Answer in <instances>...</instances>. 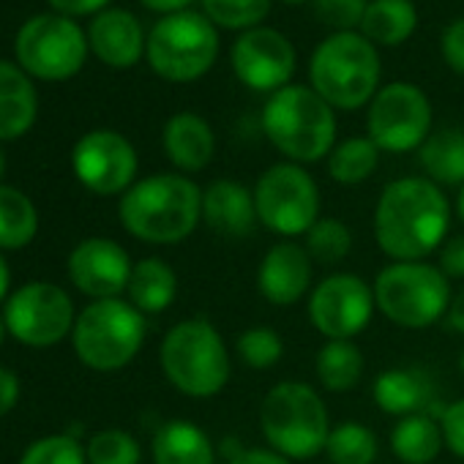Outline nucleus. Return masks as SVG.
I'll return each mask as SVG.
<instances>
[{"label": "nucleus", "instance_id": "f257e3e1", "mask_svg": "<svg viewBox=\"0 0 464 464\" xmlns=\"http://www.w3.org/2000/svg\"><path fill=\"white\" fill-rule=\"evenodd\" d=\"M450 208L429 178L388 183L374 208V238L393 263H420L448 232Z\"/></svg>", "mask_w": 464, "mask_h": 464}, {"label": "nucleus", "instance_id": "f3484780", "mask_svg": "<svg viewBox=\"0 0 464 464\" xmlns=\"http://www.w3.org/2000/svg\"><path fill=\"white\" fill-rule=\"evenodd\" d=\"M131 260L123 246L110 238H88L69 257V276L74 287L96 301L118 298L129 287Z\"/></svg>", "mask_w": 464, "mask_h": 464}, {"label": "nucleus", "instance_id": "473e14b6", "mask_svg": "<svg viewBox=\"0 0 464 464\" xmlns=\"http://www.w3.org/2000/svg\"><path fill=\"white\" fill-rule=\"evenodd\" d=\"M274 0H199L202 14L224 31H252L266 23Z\"/></svg>", "mask_w": 464, "mask_h": 464}, {"label": "nucleus", "instance_id": "f704fd0d", "mask_svg": "<svg viewBox=\"0 0 464 464\" xmlns=\"http://www.w3.org/2000/svg\"><path fill=\"white\" fill-rule=\"evenodd\" d=\"M236 350L241 355V361L252 369H271L282 361V353H285V342L282 336L268 328V325H257V328H249L238 336L236 342Z\"/></svg>", "mask_w": 464, "mask_h": 464}, {"label": "nucleus", "instance_id": "f03ea898", "mask_svg": "<svg viewBox=\"0 0 464 464\" xmlns=\"http://www.w3.org/2000/svg\"><path fill=\"white\" fill-rule=\"evenodd\" d=\"M121 221L145 244H180L202 216V191L194 180L161 172L137 180L121 199Z\"/></svg>", "mask_w": 464, "mask_h": 464}, {"label": "nucleus", "instance_id": "2f4dec72", "mask_svg": "<svg viewBox=\"0 0 464 464\" xmlns=\"http://www.w3.org/2000/svg\"><path fill=\"white\" fill-rule=\"evenodd\" d=\"M304 238H306L304 249L309 252L312 263H320V266H339L342 260H347V255L353 249L350 227L334 216L317 218Z\"/></svg>", "mask_w": 464, "mask_h": 464}, {"label": "nucleus", "instance_id": "603ef678", "mask_svg": "<svg viewBox=\"0 0 464 464\" xmlns=\"http://www.w3.org/2000/svg\"><path fill=\"white\" fill-rule=\"evenodd\" d=\"M4 336H6V323L0 320V344H4Z\"/></svg>", "mask_w": 464, "mask_h": 464}, {"label": "nucleus", "instance_id": "864d4df0", "mask_svg": "<svg viewBox=\"0 0 464 464\" xmlns=\"http://www.w3.org/2000/svg\"><path fill=\"white\" fill-rule=\"evenodd\" d=\"M459 369H461V374H464V350H461V355H459Z\"/></svg>", "mask_w": 464, "mask_h": 464}, {"label": "nucleus", "instance_id": "f8f14e48", "mask_svg": "<svg viewBox=\"0 0 464 464\" xmlns=\"http://www.w3.org/2000/svg\"><path fill=\"white\" fill-rule=\"evenodd\" d=\"M431 134V102L412 82H391L377 91L366 112V137L388 153L418 150Z\"/></svg>", "mask_w": 464, "mask_h": 464}, {"label": "nucleus", "instance_id": "49530a36", "mask_svg": "<svg viewBox=\"0 0 464 464\" xmlns=\"http://www.w3.org/2000/svg\"><path fill=\"white\" fill-rule=\"evenodd\" d=\"M448 325L456 331V334H461L464 336V290L459 293V295H453L450 298V306H448Z\"/></svg>", "mask_w": 464, "mask_h": 464}, {"label": "nucleus", "instance_id": "c756f323", "mask_svg": "<svg viewBox=\"0 0 464 464\" xmlns=\"http://www.w3.org/2000/svg\"><path fill=\"white\" fill-rule=\"evenodd\" d=\"M36 205L12 186H0V249H23L36 238Z\"/></svg>", "mask_w": 464, "mask_h": 464}, {"label": "nucleus", "instance_id": "a878e982", "mask_svg": "<svg viewBox=\"0 0 464 464\" xmlns=\"http://www.w3.org/2000/svg\"><path fill=\"white\" fill-rule=\"evenodd\" d=\"M126 293H129V301L137 312L161 314L164 309L172 306V301L178 295V276L164 260L148 257L131 268V279H129Z\"/></svg>", "mask_w": 464, "mask_h": 464}, {"label": "nucleus", "instance_id": "bb28decb", "mask_svg": "<svg viewBox=\"0 0 464 464\" xmlns=\"http://www.w3.org/2000/svg\"><path fill=\"white\" fill-rule=\"evenodd\" d=\"M445 437L442 426L431 412H415L407 418H399L391 429V450L404 464H429L442 450Z\"/></svg>", "mask_w": 464, "mask_h": 464}, {"label": "nucleus", "instance_id": "79ce46f5", "mask_svg": "<svg viewBox=\"0 0 464 464\" xmlns=\"http://www.w3.org/2000/svg\"><path fill=\"white\" fill-rule=\"evenodd\" d=\"M47 4L63 17H85V14H102L112 0H47Z\"/></svg>", "mask_w": 464, "mask_h": 464}, {"label": "nucleus", "instance_id": "ea45409f", "mask_svg": "<svg viewBox=\"0 0 464 464\" xmlns=\"http://www.w3.org/2000/svg\"><path fill=\"white\" fill-rule=\"evenodd\" d=\"M440 426H442L445 445H448L459 459H464V399L450 401L448 407H442V412H440Z\"/></svg>", "mask_w": 464, "mask_h": 464}, {"label": "nucleus", "instance_id": "a211bd4d", "mask_svg": "<svg viewBox=\"0 0 464 464\" xmlns=\"http://www.w3.org/2000/svg\"><path fill=\"white\" fill-rule=\"evenodd\" d=\"M312 287V257L301 244L271 246L257 268V290L274 306L298 304Z\"/></svg>", "mask_w": 464, "mask_h": 464}, {"label": "nucleus", "instance_id": "ddd939ff", "mask_svg": "<svg viewBox=\"0 0 464 464\" xmlns=\"http://www.w3.org/2000/svg\"><path fill=\"white\" fill-rule=\"evenodd\" d=\"M6 331L23 344L50 347L58 344L69 331H74L72 298L50 282H31L20 287L4 312Z\"/></svg>", "mask_w": 464, "mask_h": 464}, {"label": "nucleus", "instance_id": "1a4fd4ad", "mask_svg": "<svg viewBox=\"0 0 464 464\" xmlns=\"http://www.w3.org/2000/svg\"><path fill=\"white\" fill-rule=\"evenodd\" d=\"M377 309L401 328H429L450 306L448 276L429 263H393L374 282Z\"/></svg>", "mask_w": 464, "mask_h": 464}, {"label": "nucleus", "instance_id": "4c0bfd02", "mask_svg": "<svg viewBox=\"0 0 464 464\" xmlns=\"http://www.w3.org/2000/svg\"><path fill=\"white\" fill-rule=\"evenodd\" d=\"M369 9V0H314V14L334 34L361 28V20Z\"/></svg>", "mask_w": 464, "mask_h": 464}, {"label": "nucleus", "instance_id": "de8ad7c7", "mask_svg": "<svg viewBox=\"0 0 464 464\" xmlns=\"http://www.w3.org/2000/svg\"><path fill=\"white\" fill-rule=\"evenodd\" d=\"M6 293H9V266L4 257H0V301L6 298Z\"/></svg>", "mask_w": 464, "mask_h": 464}, {"label": "nucleus", "instance_id": "9d476101", "mask_svg": "<svg viewBox=\"0 0 464 464\" xmlns=\"http://www.w3.org/2000/svg\"><path fill=\"white\" fill-rule=\"evenodd\" d=\"M88 36L63 14H39L28 20L14 42V53L25 74L47 82L74 77L88 58Z\"/></svg>", "mask_w": 464, "mask_h": 464}, {"label": "nucleus", "instance_id": "e433bc0d", "mask_svg": "<svg viewBox=\"0 0 464 464\" xmlns=\"http://www.w3.org/2000/svg\"><path fill=\"white\" fill-rule=\"evenodd\" d=\"M20 464H88V453L69 434H50L36 440L20 459Z\"/></svg>", "mask_w": 464, "mask_h": 464}, {"label": "nucleus", "instance_id": "a18cd8bd", "mask_svg": "<svg viewBox=\"0 0 464 464\" xmlns=\"http://www.w3.org/2000/svg\"><path fill=\"white\" fill-rule=\"evenodd\" d=\"M140 4L145 9L156 12V14L169 17V14H178V12H188V6L194 4V0H140Z\"/></svg>", "mask_w": 464, "mask_h": 464}, {"label": "nucleus", "instance_id": "c9c22d12", "mask_svg": "<svg viewBox=\"0 0 464 464\" xmlns=\"http://www.w3.org/2000/svg\"><path fill=\"white\" fill-rule=\"evenodd\" d=\"M88 464H140V442L123 429H107L91 437Z\"/></svg>", "mask_w": 464, "mask_h": 464}, {"label": "nucleus", "instance_id": "37998d69", "mask_svg": "<svg viewBox=\"0 0 464 464\" xmlns=\"http://www.w3.org/2000/svg\"><path fill=\"white\" fill-rule=\"evenodd\" d=\"M17 399H20V380H17V374L0 366V418L9 415L14 410Z\"/></svg>", "mask_w": 464, "mask_h": 464}, {"label": "nucleus", "instance_id": "09e8293b", "mask_svg": "<svg viewBox=\"0 0 464 464\" xmlns=\"http://www.w3.org/2000/svg\"><path fill=\"white\" fill-rule=\"evenodd\" d=\"M456 213L464 221V186H459V197H456Z\"/></svg>", "mask_w": 464, "mask_h": 464}, {"label": "nucleus", "instance_id": "6ab92c4d", "mask_svg": "<svg viewBox=\"0 0 464 464\" xmlns=\"http://www.w3.org/2000/svg\"><path fill=\"white\" fill-rule=\"evenodd\" d=\"M88 44L102 63L112 69H131L145 55L148 36L131 12L104 9L88 28Z\"/></svg>", "mask_w": 464, "mask_h": 464}, {"label": "nucleus", "instance_id": "423d86ee", "mask_svg": "<svg viewBox=\"0 0 464 464\" xmlns=\"http://www.w3.org/2000/svg\"><path fill=\"white\" fill-rule=\"evenodd\" d=\"M161 369L167 380L191 399L216 396L229 380V353L218 331L202 320H183L161 342Z\"/></svg>", "mask_w": 464, "mask_h": 464}, {"label": "nucleus", "instance_id": "5701e85b", "mask_svg": "<svg viewBox=\"0 0 464 464\" xmlns=\"http://www.w3.org/2000/svg\"><path fill=\"white\" fill-rule=\"evenodd\" d=\"M39 112L34 82L14 63L0 61V140L23 137Z\"/></svg>", "mask_w": 464, "mask_h": 464}, {"label": "nucleus", "instance_id": "3c124183", "mask_svg": "<svg viewBox=\"0 0 464 464\" xmlns=\"http://www.w3.org/2000/svg\"><path fill=\"white\" fill-rule=\"evenodd\" d=\"M4 172H6V156H4V150H0V178H4Z\"/></svg>", "mask_w": 464, "mask_h": 464}, {"label": "nucleus", "instance_id": "b1692460", "mask_svg": "<svg viewBox=\"0 0 464 464\" xmlns=\"http://www.w3.org/2000/svg\"><path fill=\"white\" fill-rule=\"evenodd\" d=\"M153 464H216V450L199 426L167 420L153 437Z\"/></svg>", "mask_w": 464, "mask_h": 464}, {"label": "nucleus", "instance_id": "a19ab883", "mask_svg": "<svg viewBox=\"0 0 464 464\" xmlns=\"http://www.w3.org/2000/svg\"><path fill=\"white\" fill-rule=\"evenodd\" d=\"M440 271L448 279H464V236H453L440 252Z\"/></svg>", "mask_w": 464, "mask_h": 464}, {"label": "nucleus", "instance_id": "dca6fc26", "mask_svg": "<svg viewBox=\"0 0 464 464\" xmlns=\"http://www.w3.org/2000/svg\"><path fill=\"white\" fill-rule=\"evenodd\" d=\"M72 167L85 188L102 197H112L134 186L137 150L123 134L99 129V131H88L74 145Z\"/></svg>", "mask_w": 464, "mask_h": 464}, {"label": "nucleus", "instance_id": "6e6552de", "mask_svg": "<svg viewBox=\"0 0 464 464\" xmlns=\"http://www.w3.org/2000/svg\"><path fill=\"white\" fill-rule=\"evenodd\" d=\"M80 361L96 372H115L134 361L145 342V314L121 298L93 301L72 331Z\"/></svg>", "mask_w": 464, "mask_h": 464}, {"label": "nucleus", "instance_id": "c03bdc74", "mask_svg": "<svg viewBox=\"0 0 464 464\" xmlns=\"http://www.w3.org/2000/svg\"><path fill=\"white\" fill-rule=\"evenodd\" d=\"M229 464H290V459H285L276 450H266V448H252V450H241Z\"/></svg>", "mask_w": 464, "mask_h": 464}, {"label": "nucleus", "instance_id": "0eeeda50", "mask_svg": "<svg viewBox=\"0 0 464 464\" xmlns=\"http://www.w3.org/2000/svg\"><path fill=\"white\" fill-rule=\"evenodd\" d=\"M145 58L161 80L194 82L218 58V28L194 9L161 17L148 34Z\"/></svg>", "mask_w": 464, "mask_h": 464}, {"label": "nucleus", "instance_id": "39448f33", "mask_svg": "<svg viewBox=\"0 0 464 464\" xmlns=\"http://www.w3.org/2000/svg\"><path fill=\"white\" fill-rule=\"evenodd\" d=\"M260 429L285 459H312L325 450L331 418L323 396L306 382H279L260 407Z\"/></svg>", "mask_w": 464, "mask_h": 464}, {"label": "nucleus", "instance_id": "8fccbe9b", "mask_svg": "<svg viewBox=\"0 0 464 464\" xmlns=\"http://www.w3.org/2000/svg\"><path fill=\"white\" fill-rule=\"evenodd\" d=\"M287 6H304V4H314V0H282Z\"/></svg>", "mask_w": 464, "mask_h": 464}, {"label": "nucleus", "instance_id": "9b49d317", "mask_svg": "<svg viewBox=\"0 0 464 464\" xmlns=\"http://www.w3.org/2000/svg\"><path fill=\"white\" fill-rule=\"evenodd\" d=\"M257 218L276 236H306L320 218V188L314 178L293 161L268 167L255 186Z\"/></svg>", "mask_w": 464, "mask_h": 464}, {"label": "nucleus", "instance_id": "7ed1b4c3", "mask_svg": "<svg viewBox=\"0 0 464 464\" xmlns=\"http://www.w3.org/2000/svg\"><path fill=\"white\" fill-rule=\"evenodd\" d=\"M380 53L358 31L331 34L309 61V88L344 112L369 107L380 91Z\"/></svg>", "mask_w": 464, "mask_h": 464}, {"label": "nucleus", "instance_id": "4be33fe9", "mask_svg": "<svg viewBox=\"0 0 464 464\" xmlns=\"http://www.w3.org/2000/svg\"><path fill=\"white\" fill-rule=\"evenodd\" d=\"M374 401L382 412L407 418L415 412H429L434 404V385L426 372L412 366L385 369L374 380Z\"/></svg>", "mask_w": 464, "mask_h": 464}, {"label": "nucleus", "instance_id": "7c9ffc66", "mask_svg": "<svg viewBox=\"0 0 464 464\" xmlns=\"http://www.w3.org/2000/svg\"><path fill=\"white\" fill-rule=\"evenodd\" d=\"M380 164V148L369 137H350L328 153V175L342 186H358Z\"/></svg>", "mask_w": 464, "mask_h": 464}, {"label": "nucleus", "instance_id": "72a5a7b5", "mask_svg": "<svg viewBox=\"0 0 464 464\" xmlns=\"http://www.w3.org/2000/svg\"><path fill=\"white\" fill-rule=\"evenodd\" d=\"M325 453L334 464H372L377 456V437L363 423H339L331 429Z\"/></svg>", "mask_w": 464, "mask_h": 464}, {"label": "nucleus", "instance_id": "20e7f679", "mask_svg": "<svg viewBox=\"0 0 464 464\" xmlns=\"http://www.w3.org/2000/svg\"><path fill=\"white\" fill-rule=\"evenodd\" d=\"M263 131L293 164H314L336 145V115L309 85H287L266 102Z\"/></svg>", "mask_w": 464, "mask_h": 464}, {"label": "nucleus", "instance_id": "cd10ccee", "mask_svg": "<svg viewBox=\"0 0 464 464\" xmlns=\"http://www.w3.org/2000/svg\"><path fill=\"white\" fill-rule=\"evenodd\" d=\"M418 159L431 183L464 186V131L440 129L418 148Z\"/></svg>", "mask_w": 464, "mask_h": 464}, {"label": "nucleus", "instance_id": "58836bf2", "mask_svg": "<svg viewBox=\"0 0 464 464\" xmlns=\"http://www.w3.org/2000/svg\"><path fill=\"white\" fill-rule=\"evenodd\" d=\"M440 53L448 69L464 77V17L448 23V28L440 36Z\"/></svg>", "mask_w": 464, "mask_h": 464}, {"label": "nucleus", "instance_id": "2eb2a0df", "mask_svg": "<svg viewBox=\"0 0 464 464\" xmlns=\"http://www.w3.org/2000/svg\"><path fill=\"white\" fill-rule=\"evenodd\" d=\"M374 290L355 274H331L309 295L312 325L331 339L358 336L374 312Z\"/></svg>", "mask_w": 464, "mask_h": 464}, {"label": "nucleus", "instance_id": "aec40b11", "mask_svg": "<svg viewBox=\"0 0 464 464\" xmlns=\"http://www.w3.org/2000/svg\"><path fill=\"white\" fill-rule=\"evenodd\" d=\"M202 218L213 232H218L224 238L249 236L255 224L260 221L255 191L229 178L213 180L202 191Z\"/></svg>", "mask_w": 464, "mask_h": 464}, {"label": "nucleus", "instance_id": "4468645a", "mask_svg": "<svg viewBox=\"0 0 464 464\" xmlns=\"http://www.w3.org/2000/svg\"><path fill=\"white\" fill-rule=\"evenodd\" d=\"M295 61L298 55L293 42L268 25L244 31L229 50L232 72L257 93H276L287 88L295 74Z\"/></svg>", "mask_w": 464, "mask_h": 464}, {"label": "nucleus", "instance_id": "412c9836", "mask_svg": "<svg viewBox=\"0 0 464 464\" xmlns=\"http://www.w3.org/2000/svg\"><path fill=\"white\" fill-rule=\"evenodd\" d=\"M164 150L180 172H199L216 153V134L202 115L178 112L164 126Z\"/></svg>", "mask_w": 464, "mask_h": 464}, {"label": "nucleus", "instance_id": "393cba45", "mask_svg": "<svg viewBox=\"0 0 464 464\" xmlns=\"http://www.w3.org/2000/svg\"><path fill=\"white\" fill-rule=\"evenodd\" d=\"M418 28V6L412 0H369L361 34L377 47H399Z\"/></svg>", "mask_w": 464, "mask_h": 464}, {"label": "nucleus", "instance_id": "c85d7f7f", "mask_svg": "<svg viewBox=\"0 0 464 464\" xmlns=\"http://www.w3.org/2000/svg\"><path fill=\"white\" fill-rule=\"evenodd\" d=\"M317 377L325 391L347 393L363 377V355L353 339H331L317 353Z\"/></svg>", "mask_w": 464, "mask_h": 464}]
</instances>
